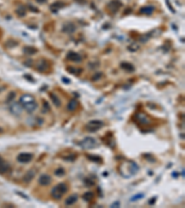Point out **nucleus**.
<instances>
[{"instance_id":"1","label":"nucleus","mask_w":185,"mask_h":208,"mask_svg":"<svg viewBox=\"0 0 185 208\" xmlns=\"http://www.w3.org/2000/svg\"><path fill=\"white\" fill-rule=\"evenodd\" d=\"M139 170V167L133 161H127L121 163L118 167V171L121 176L124 178H130V177L135 175Z\"/></svg>"},{"instance_id":"2","label":"nucleus","mask_w":185,"mask_h":208,"mask_svg":"<svg viewBox=\"0 0 185 208\" xmlns=\"http://www.w3.org/2000/svg\"><path fill=\"white\" fill-rule=\"evenodd\" d=\"M20 103L22 105V107L29 113L35 111L38 107V105L36 102H35L33 96H32L31 94H24L21 96L20 99Z\"/></svg>"},{"instance_id":"3","label":"nucleus","mask_w":185,"mask_h":208,"mask_svg":"<svg viewBox=\"0 0 185 208\" xmlns=\"http://www.w3.org/2000/svg\"><path fill=\"white\" fill-rule=\"evenodd\" d=\"M68 191H69L68 185L64 182H61V183H58V185H56L55 187L52 189L51 196L53 199H55V200H59V199L62 198V196L65 193H67Z\"/></svg>"},{"instance_id":"4","label":"nucleus","mask_w":185,"mask_h":208,"mask_svg":"<svg viewBox=\"0 0 185 208\" xmlns=\"http://www.w3.org/2000/svg\"><path fill=\"white\" fill-rule=\"evenodd\" d=\"M104 126V122L101 120H91L85 125V130L90 132H95L102 129Z\"/></svg>"},{"instance_id":"5","label":"nucleus","mask_w":185,"mask_h":208,"mask_svg":"<svg viewBox=\"0 0 185 208\" xmlns=\"http://www.w3.org/2000/svg\"><path fill=\"white\" fill-rule=\"evenodd\" d=\"M80 145L83 149H94L98 145V143L92 137H85L80 143Z\"/></svg>"},{"instance_id":"6","label":"nucleus","mask_w":185,"mask_h":208,"mask_svg":"<svg viewBox=\"0 0 185 208\" xmlns=\"http://www.w3.org/2000/svg\"><path fill=\"white\" fill-rule=\"evenodd\" d=\"M49 68H50V66H49V63H48V61L44 58L37 60L36 63H35V69H36V70L39 72L45 73V72L48 71Z\"/></svg>"},{"instance_id":"7","label":"nucleus","mask_w":185,"mask_h":208,"mask_svg":"<svg viewBox=\"0 0 185 208\" xmlns=\"http://www.w3.org/2000/svg\"><path fill=\"white\" fill-rule=\"evenodd\" d=\"M122 4L120 0H112V1H110L107 5V10H109L110 13H117L118 11V10L121 7Z\"/></svg>"},{"instance_id":"8","label":"nucleus","mask_w":185,"mask_h":208,"mask_svg":"<svg viewBox=\"0 0 185 208\" xmlns=\"http://www.w3.org/2000/svg\"><path fill=\"white\" fill-rule=\"evenodd\" d=\"M136 121H137L141 125H147L150 123V118L147 117V115L143 112H138L136 114Z\"/></svg>"},{"instance_id":"9","label":"nucleus","mask_w":185,"mask_h":208,"mask_svg":"<svg viewBox=\"0 0 185 208\" xmlns=\"http://www.w3.org/2000/svg\"><path fill=\"white\" fill-rule=\"evenodd\" d=\"M33 154L31 153H20L17 157V160L21 164H26L32 161L33 159Z\"/></svg>"},{"instance_id":"10","label":"nucleus","mask_w":185,"mask_h":208,"mask_svg":"<svg viewBox=\"0 0 185 208\" xmlns=\"http://www.w3.org/2000/svg\"><path fill=\"white\" fill-rule=\"evenodd\" d=\"M38 182L42 186H48L52 182V178L47 174H42L38 179Z\"/></svg>"},{"instance_id":"11","label":"nucleus","mask_w":185,"mask_h":208,"mask_svg":"<svg viewBox=\"0 0 185 208\" xmlns=\"http://www.w3.org/2000/svg\"><path fill=\"white\" fill-rule=\"evenodd\" d=\"M36 175V171L34 169H30L25 173V175L23 176V181L25 183H30L31 181L33 179V178Z\"/></svg>"},{"instance_id":"12","label":"nucleus","mask_w":185,"mask_h":208,"mask_svg":"<svg viewBox=\"0 0 185 208\" xmlns=\"http://www.w3.org/2000/svg\"><path fill=\"white\" fill-rule=\"evenodd\" d=\"M67 59L72 62H81L82 56L76 52H69L67 55Z\"/></svg>"},{"instance_id":"13","label":"nucleus","mask_w":185,"mask_h":208,"mask_svg":"<svg viewBox=\"0 0 185 208\" xmlns=\"http://www.w3.org/2000/svg\"><path fill=\"white\" fill-rule=\"evenodd\" d=\"M22 105H20V103H15V104H13L11 107H10V110H11V112L13 114H15V115H20L22 113Z\"/></svg>"},{"instance_id":"14","label":"nucleus","mask_w":185,"mask_h":208,"mask_svg":"<svg viewBox=\"0 0 185 208\" xmlns=\"http://www.w3.org/2000/svg\"><path fill=\"white\" fill-rule=\"evenodd\" d=\"M120 68L122 69H124L125 71H128V72H133L134 71V66L131 64V63H129V62H122L120 64Z\"/></svg>"},{"instance_id":"15","label":"nucleus","mask_w":185,"mask_h":208,"mask_svg":"<svg viewBox=\"0 0 185 208\" xmlns=\"http://www.w3.org/2000/svg\"><path fill=\"white\" fill-rule=\"evenodd\" d=\"M63 32L65 33H72L75 32L76 30V26L74 25L73 23L71 22H69V23H66L64 26H63Z\"/></svg>"},{"instance_id":"16","label":"nucleus","mask_w":185,"mask_h":208,"mask_svg":"<svg viewBox=\"0 0 185 208\" xmlns=\"http://www.w3.org/2000/svg\"><path fill=\"white\" fill-rule=\"evenodd\" d=\"M78 101L76 99H71L69 102V104L67 105V109H68V111H70V112H73V111H75V110L77 109L78 107Z\"/></svg>"},{"instance_id":"17","label":"nucleus","mask_w":185,"mask_h":208,"mask_svg":"<svg viewBox=\"0 0 185 208\" xmlns=\"http://www.w3.org/2000/svg\"><path fill=\"white\" fill-rule=\"evenodd\" d=\"M67 71L71 73L73 75H81L82 73V68H77V67H73V66H70V67H68L67 68Z\"/></svg>"},{"instance_id":"18","label":"nucleus","mask_w":185,"mask_h":208,"mask_svg":"<svg viewBox=\"0 0 185 208\" xmlns=\"http://www.w3.org/2000/svg\"><path fill=\"white\" fill-rule=\"evenodd\" d=\"M10 169V166L8 163H7L4 160L0 163V174H6Z\"/></svg>"},{"instance_id":"19","label":"nucleus","mask_w":185,"mask_h":208,"mask_svg":"<svg viewBox=\"0 0 185 208\" xmlns=\"http://www.w3.org/2000/svg\"><path fill=\"white\" fill-rule=\"evenodd\" d=\"M155 10V7L153 6H147V7H143L140 10V13L144 15H150Z\"/></svg>"},{"instance_id":"20","label":"nucleus","mask_w":185,"mask_h":208,"mask_svg":"<svg viewBox=\"0 0 185 208\" xmlns=\"http://www.w3.org/2000/svg\"><path fill=\"white\" fill-rule=\"evenodd\" d=\"M78 201V195L77 194H72L69 197H68L65 200V205H72Z\"/></svg>"},{"instance_id":"21","label":"nucleus","mask_w":185,"mask_h":208,"mask_svg":"<svg viewBox=\"0 0 185 208\" xmlns=\"http://www.w3.org/2000/svg\"><path fill=\"white\" fill-rule=\"evenodd\" d=\"M64 7V3H62L61 1H56L55 3H53L52 5L50 6V10L53 12H56L60 8H62Z\"/></svg>"},{"instance_id":"22","label":"nucleus","mask_w":185,"mask_h":208,"mask_svg":"<svg viewBox=\"0 0 185 208\" xmlns=\"http://www.w3.org/2000/svg\"><path fill=\"white\" fill-rule=\"evenodd\" d=\"M49 95H50V98H51V100H52V102H53V104H54L56 107H59L60 105H61V101H60V99L58 98V96L56 95L55 94H53V92H50Z\"/></svg>"},{"instance_id":"23","label":"nucleus","mask_w":185,"mask_h":208,"mask_svg":"<svg viewBox=\"0 0 185 208\" xmlns=\"http://www.w3.org/2000/svg\"><path fill=\"white\" fill-rule=\"evenodd\" d=\"M23 51H24V53L26 55H29V56L34 55V54H36V53H37V49L35 47H33V46H26V47H24Z\"/></svg>"},{"instance_id":"24","label":"nucleus","mask_w":185,"mask_h":208,"mask_svg":"<svg viewBox=\"0 0 185 208\" xmlns=\"http://www.w3.org/2000/svg\"><path fill=\"white\" fill-rule=\"evenodd\" d=\"M94 197H95V194L92 192H87L82 195L83 200L86 202H91L92 199H94Z\"/></svg>"},{"instance_id":"25","label":"nucleus","mask_w":185,"mask_h":208,"mask_svg":"<svg viewBox=\"0 0 185 208\" xmlns=\"http://www.w3.org/2000/svg\"><path fill=\"white\" fill-rule=\"evenodd\" d=\"M87 158L89 159V160H91L92 162H95V163L102 162V159H101V157L98 156H95V154H87Z\"/></svg>"},{"instance_id":"26","label":"nucleus","mask_w":185,"mask_h":208,"mask_svg":"<svg viewBox=\"0 0 185 208\" xmlns=\"http://www.w3.org/2000/svg\"><path fill=\"white\" fill-rule=\"evenodd\" d=\"M16 13L18 14V16H20V17H23L25 15V13H26V7H23V6H20L16 10Z\"/></svg>"},{"instance_id":"27","label":"nucleus","mask_w":185,"mask_h":208,"mask_svg":"<svg viewBox=\"0 0 185 208\" xmlns=\"http://www.w3.org/2000/svg\"><path fill=\"white\" fill-rule=\"evenodd\" d=\"M77 157V154H68V156H66L63 157L64 160H67V161H74Z\"/></svg>"},{"instance_id":"28","label":"nucleus","mask_w":185,"mask_h":208,"mask_svg":"<svg viewBox=\"0 0 185 208\" xmlns=\"http://www.w3.org/2000/svg\"><path fill=\"white\" fill-rule=\"evenodd\" d=\"M128 49H129L131 52H135V51H137L139 49V46L137 45V44H131V45H130V46L128 47Z\"/></svg>"},{"instance_id":"29","label":"nucleus","mask_w":185,"mask_h":208,"mask_svg":"<svg viewBox=\"0 0 185 208\" xmlns=\"http://www.w3.org/2000/svg\"><path fill=\"white\" fill-rule=\"evenodd\" d=\"M55 174H56V176H58V177L63 176V175L65 174V169H63V167H59V169H58L55 171Z\"/></svg>"},{"instance_id":"30","label":"nucleus","mask_w":185,"mask_h":208,"mask_svg":"<svg viewBox=\"0 0 185 208\" xmlns=\"http://www.w3.org/2000/svg\"><path fill=\"white\" fill-rule=\"evenodd\" d=\"M84 183H85L86 186L90 187V186H94V185H95V181L92 180V179H91L90 178H87V179H84Z\"/></svg>"},{"instance_id":"31","label":"nucleus","mask_w":185,"mask_h":208,"mask_svg":"<svg viewBox=\"0 0 185 208\" xmlns=\"http://www.w3.org/2000/svg\"><path fill=\"white\" fill-rule=\"evenodd\" d=\"M48 110H49V105H47L46 102H44V108H43V112L46 113Z\"/></svg>"},{"instance_id":"32","label":"nucleus","mask_w":185,"mask_h":208,"mask_svg":"<svg viewBox=\"0 0 185 208\" xmlns=\"http://www.w3.org/2000/svg\"><path fill=\"white\" fill-rule=\"evenodd\" d=\"M144 196V194H142V193L139 194V195H135V196H133V198H131V201L134 202V201H136V200H139V199L143 198Z\"/></svg>"},{"instance_id":"33","label":"nucleus","mask_w":185,"mask_h":208,"mask_svg":"<svg viewBox=\"0 0 185 208\" xmlns=\"http://www.w3.org/2000/svg\"><path fill=\"white\" fill-rule=\"evenodd\" d=\"M101 76H102V73H95V76L92 78V81H96V80L100 79Z\"/></svg>"},{"instance_id":"34","label":"nucleus","mask_w":185,"mask_h":208,"mask_svg":"<svg viewBox=\"0 0 185 208\" xmlns=\"http://www.w3.org/2000/svg\"><path fill=\"white\" fill-rule=\"evenodd\" d=\"M35 1H36L37 3H39V4H45L46 2V0H35Z\"/></svg>"},{"instance_id":"35","label":"nucleus","mask_w":185,"mask_h":208,"mask_svg":"<svg viewBox=\"0 0 185 208\" xmlns=\"http://www.w3.org/2000/svg\"><path fill=\"white\" fill-rule=\"evenodd\" d=\"M30 7H31V10H33V11H35V12H38V10H36V8H35V7L30 6Z\"/></svg>"},{"instance_id":"36","label":"nucleus","mask_w":185,"mask_h":208,"mask_svg":"<svg viewBox=\"0 0 185 208\" xmlns=\"http://www.w3.org/2000/svg\"><path fill=\"white\" fill-rule=\"evenodd\" d=\"M3 160H4V159H3V158H2L1 156H0V163H1V162H2Z\"/></svg>"}]
</instances>
